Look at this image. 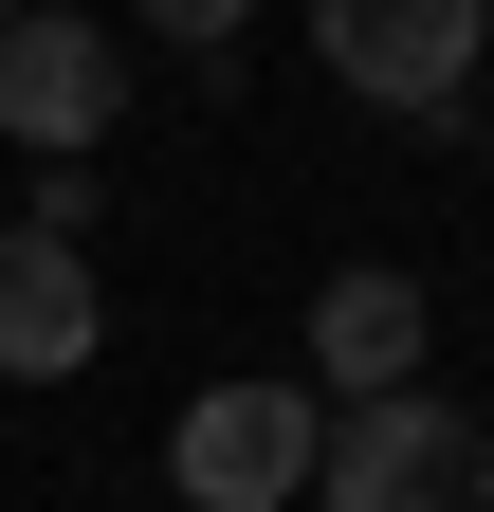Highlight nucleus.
<instances>
[{
	"label": "nucleus",
	"instance_id": "1",
	"mask_svg": "<svg viewBox=\"0 0 494 512\" xmlns=\"http://www.w3.org/2000/svg\"><path fill=\"white\" fill-rule=\"evenodd\" d=\"M312 512H476V421L440 384H385L312 439Z\"/></svg>",
	"mask_w": 494,
	"mask_h": 512
},
{
	"label": "nucleus",
	"instance_id": "3",
	"mask_svg": "<svg viewBox=\"0 0 494 512\" xmlns=\"http://www.w3.org/2000/svg\"><path fill=\"white\" fill-rule=\"evenodd\" d=\"M476 37H494V0H312V55L366 110H458Z\"/></svg>",
	"mask_w": 494,
	"mask_h": 512
},
{
	"label": "nucleus",
	"instance_id": "6",
	"mask_svg": "<svg viewBox=\"0 0 494 512\" xmlns=\"http://www.w3.org/2000/svg\"><path fill=\"white\" fill-rule=\"evenodd\" d=\"M421 330H440V311H421V275H385V256H348V275L312 293V366L348 384V403H385V384H421Z\"/></svg>",
	"mask_w": 494,
	"mask_h": 512
},
{
	"label": "nucleus",
	"instance_id": "8",
	"mask_svg": "<svg viewBox=\"0 0 494 512\" xmlns=\"http://www.w3.org/2000/svg\"><path fill=\"white\" fill-rule=\"evenodd\" d=\"M19 19H92V0H19Z\"/></svg>",
	"mask_w": 494,
	"mask_h": 512
},
{
	"label": "nucleus",
	"instance_id": "5",
	"mask_svg": "<svg viewBox=\"0 0 494 512\" xmlns=\"http://www.w3.org/2000/svg\"><path fill=\"white\" fill-rule=\"evenodd\" d=\"M92 348H110L92 238H55V220H0V384H74Z\"/></svg>",
	"mask_w": 494,
	"mask_h": 512
},
{
	"label": "nucleus",
	"instance_id": "4",
	"mask_svg": "<svg viewBox=\"0 0 494 512\" xmlns=\"http://www.w3.org/2000/svg\"><path fill=\"white\" fill-rule=\"evenodd\" d=\"M110 110H129V55L92 19H0V128H19L37 165H92Z\"/></svg>",
	"mask_w": 494,
	"mask_h": 512
},
{
	"label": "nucleus",
	"instance_id": "2",
	"mask_svg": "<svg viewBox=\"0 0 494 512\" xmlns=\"http://www.w3.org/2000/svg\"><path fill=\"white\" fill-rule=\"evenodd\" d=\"M312 439H330L312 384H202L165 421V476H183V512H293L312 494Z\"/></svg>",
	"mask_w": 494,
	"mask_h": 512
},
{
	"label": "nucleus",
	"instance_id": "10",
	"mask_svg": "<svg viewBox=\"0 0 494 512\" xmlns=\"http://www.w3.org/2000/svg\"><path fill=\"white\" fill-rule=\"evenodd\" d=\"M0 19H19V0H0Z\"/></svg>",
	"mask_w": 494,
	"mask_h": 512
},
{
	"label": "nucleus",
	"instance_id": "7",
	"mask_svg": "<svg viewBox=\"0 0 494 512\" xmlns=\"http://www.w3.org/2000/svg\"><path fill=\"white\" fill-rule=\"evenodd\" d=\"M238 19H257V0H147V37H165V55H238Z\"/></svg>",
	"mask_w": 494,
	"mask_h": 512
},
{
	"label": "nucleus",
	"instance_id": "9",
	"mask_svg": "<svg viewBox=\"0 0 494 512\" xmlns=\"http://www.w3.org/2000/svg\"><path fill=\"white\" fill-rule=\"evenodd\" d=\"M476 512H494V439H476Z\"/></svg>",
	"mask_w": 494,
	"mask_h": 512
}]
</instances>
